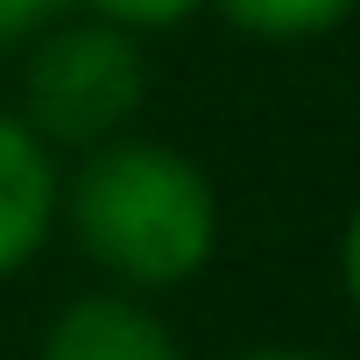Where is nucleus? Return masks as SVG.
<instances>
[{"label": "nucleus", "mask_w": 360, "mask_h": 360, "mask_svg": "<svg viewBox=\"0 0 360 360\" xmlns=\"http://www.w3.org/2000/svg\"><path fill=\"white\" fill-rule=\"evenodd\" d=\"M57 226L106 276V290L162 297L212 269L226 212L198 155L155 134H120L57 176Z\"/></svg>", "instance_id": "f257e3e1"}, {"label": "nucleus", "mask_w": 360, "mask_h": 360, "mask_svg": "<svg viewBox=\"0 0 360 360\" xmlns=\"http://www.w3.org/2000/svg\"><path fill=\"white\" fill-rule=\"evenodd\" d=\"M141 99H148V50H141V36H127L113 22L64 15L22 50L15 113L29 120V134L50 155H85L99 141L134 134Z\"/></svg>", "instance_id": "f03ea898"}, {"label": "nucleus", "mask_w": 360, "mask_h": 360, "mask_svg": "<svg viewBox=\"0 0 360 360\" xmlns=\"http://www.w3.org/2000/svg\"><path fill=\"white\" fill-rule=\"evenodd\" d=\"M36 360H184V346H176V332L162 325V311L148 297L99 283V290L57 304Z\"/></svg>", "instance_id": "7ed1b4c3"}, {"label": "nucleus", "mask_w": 360, "mask_h": 360, "mask_svg": "<svg viewBox=\"0 0 360 360\" xmlns=\"http://www.w3.org/2000/svg\"><path fill=\"white\" fill-rule=\"evenodd\" d=\"M57 176L64 162L29 134L15 106H0V283H15L57 233Z\"/></svg>", "instance_id": "20e7f679"}, {"label": "nucleus", "mask_w": 360, "mask_h": 360, "mask_svg": "<svg viewBox=\"0 0 360 360\" xmlns=\"http://www.w3.org/2000/svg\"><path fill=\"white\" fill-rule=\"evenodd\" d=\"M205 8H212L226 29H240V36H255V43H283V50H290V43H318V36L346 29L360 0H205Z\"/></svg>", "instance_id": "39448f33"}, {"label": "nucleus", "mask_w": 360, "mask_h": 360, "mask_svg": "<svg viewBox=\"0 0 360 360\" xmlns=\"http://www.w3.org/2000/svg\"><path fill=\"white\" fill-rule=\"evenodd\" d=\"M71 15H92V22H113L127 36H169L184 29L191 15H205V0H71Z\"/></svg>", "instance_id": "423d86ee"}, {"label": "nucleus", "mask_w": 360, "mask_h": 360, "mask_svg": "<svg viewBox=\"0 0 360 360\" xmlns=\"http://www.w3.org/2000/svg\"><path fill=\"white\" fill-rule=\"evenodd\" d=\"M71 15V0H0V57H15V50H29L50 22H64Z\"/></svg>", "instance_id": "0eeeda50"}, {"label": "nucleus", "mask_w": 360, "mask_h": 360, "mask_svg": "<svg viewBox=\"0 0 360 360\" xmlns=\"http://www.w3.org/2000/svg\"><path fill=\"white\" fill-rule=\"evenodd\" d=\"M339 290H346V311L360 318V198L339 219Z\"/></svg>", "instance_id": "6e6552de"}, {"label": "nucleus", "mask_w": 360, "mask_h": 360, "mask_svg": "<svg viewBox=\"0 0 360 360\" xmlns=\"http://www.w3.org/2000/svg\"><path fill=\"white\" fill-rule=\"evenodd\" d=\"M233 360H325V353H311V346H248Z\"/></svg>", "instance_id": "1a4fd4ad"}]
</instances>
